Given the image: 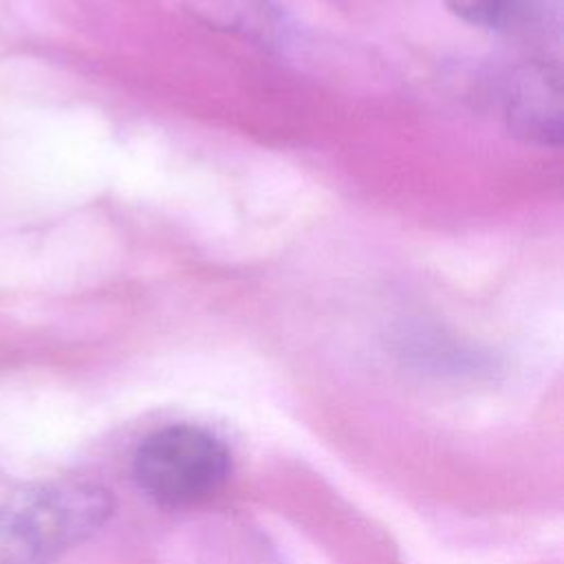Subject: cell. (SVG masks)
Listing matches in <instances>:
<instances>
[{"label":"cell","instance_id":"2","mask_svg":"<svg viewBox=\"0 0 564 564\" xmlns=\"http://www.w3.org/2000/svg\"><path fill=\"white\" fill-rule=\"evenodd\" d=\"M139 489L156 505L178 509L212 498L231 474V452L220 436L194 423L148 434L132 458Z\"/></svg>","mask_w":564,"mask_h":564},{"label":"cell","instance_id":"5","mask_svg":"<svg viewBox=\"0 0 564 564\" xmlns=\"http://www.w3.org/2000/svg\"><path fill=\"white\" fill-rule=\"evenodd\" d=\"M516 2L518 0H452L449 7L474 24L500 29L513 18Z\"/></svg>","mask_w":564,"mask_h":564},{"label":"cell","instance_id":"3","mask_svg":"<svg viewBox=\"0 0 564 564\" xmlns=\"http://www.w3.org/2000/svg\"><path fill=\"white\" fill-rule=\"evenodd\" d=\"M562 79L546 62L518 66L505 88V119L513 137L557 148L562 143Z\"/></svg>","mask_w":564,"mask_h":564},{"label":"cell","instance_id":"1","mask_svg":"<svg viewBox=\"0 0 564 564\" xmlns=\"http://www.w3.org/2000/svg\"><path fill=\"white\" fill-rule=\"evenodd\" d=\"M112 513L110 491L88 480H48L0 505V564H48Z\"/></svg>","mask_w":564,"mask_h":564},{"label":"cell","instance_id":"4","mask_svg":"<svg viewBox=\"0 0 564 564\" xmlns=\"http://www.w3.org/2000/svg\"><path fill=\"white\" fill-rule=\"evenodd\" d=\"M187 11L212 29L267 48L282 46L289 33L286 15L273 0H187Z\"/></svg>","mask_w":564,"mask_h":564}]
</instances>
